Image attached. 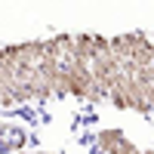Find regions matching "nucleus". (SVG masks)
<instances>
[{
  "instance_id": "1",
  "label": "nucleus",
  "mask_w": 154,
  "mask_h": 154,
  "mask_svg": "<svg viewBox=\"0 0 154 154\" xmlns=\"http://www.w3.org/2000/svg\"><path fill=\"white\" fill-rule=\"evenodd\" d=\"M96 148L102 154H142L130 136H126L120 126H108V130H99L96 133Z\"/></svg>"
},
{
  "instance_id": "2",
  "label": "nucleus",
  "mask_w": 154,
  "mask_h": 154,
  "mask_svg": "<svg viewBox=\"0 0 154 154\" xmlns=\"http://www.w3.org/2000/svg\"><path fill=\"white\" fill-rule=\"evenodd\" d=\"M130 62L139 68H154V37L142 31L130 34Z\"/></svg>"
},
{
  "instance_id": "3",
  "label": "nucleus",
  "mask_w": 154,
  "mask_h": 154,
  "mask_svg": "<svg viewBox=\"0 0 154 154\" xmlns=\"http://www.w3.org/2000/svg\"><path fill=\"white\" fill-rule=\"evenodd\" d=\"M28 130H22L19 123H0V154H16L28 148Z\"/></svg>"
},
{
  "instance_id": "4",
  "label": "nucleus",
  "mask_w": 154,
  "mask_h": 154,
  "mask_svg": "<svg viewBox=\"0 0 154 154\" xmlns=\"http://www.w3.org/2000/svg\"><path fill=\"white\" fill-rule=\"evenodd\" d=\"M71 56L86 62V65H93V59H96V34H74Z\"/></svg>"
},
{
  "instance_id": "5",
  "label": "nucleus",
  "mask_w": 154,
  "mask_h": 154,
  "mask_svg": "<svg viewBox=\"0 0 154 154\" xmlns=\"http://www.w3.org/2000/svg\"><path fill=\"white\" fill-rule=\"evenodd\" d=\"M71 46H74V34H59V37H49L46 40V56H53L59 62H65L71 56Z\"/></svg>"
},
{
  "instance_id": "6",
  "label": "nucleus",
  "mask_w": 154,
  "mask_h": 154,
  "mask_svg": "<svg viewBox=\"0 0 154 154\" xmlns=\"http://www.w3.org/2000/svg\"><path fill=\"white\" fill-rule=\"evenodd\" d=\"M34 154H62V151H46V148H40V151H34Z\"/></svg>"
},
{
  "instance_id": "7",
  "label": "nucleus",
  "mask_w": 154,
  "mask_h": 154,
  "mask_svg": "<svg viewBox=\"0 0 154 154\" xmlns=\"http://www.w3.org/2000/svg\"><path fill=\"white\" fill-rule=\"evenodd\" d=\"M142 154H154V148H145V151H142Z\"/></svg>"
},
{
  "instance_id": "8",
  "label": "nucleus",
  "mask_w": 154,
  "mask_h": 154,
  "mask_svg": "<svg viewBox=\"0 0 154 154\" xmlns=\"http://www.w3.org/2000/svg\"><path fill=\"white\" fill-rule=\"evenodd\" d=\"M16 154H34V151H16Z\"/></svg>"
}]
</instances>
